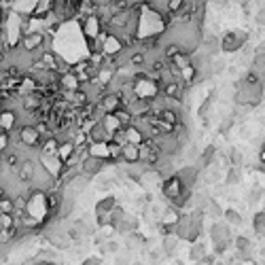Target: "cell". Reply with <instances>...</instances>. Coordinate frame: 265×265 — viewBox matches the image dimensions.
<instances>
[{
	"mask_svg": "<svg viewBox=\"0 0 265 265\" xmlns=\"http://www.w3.org/2000/svg\"><path fill=\"white\" fill-rule=\"evenodd\" d=\"M17 140L26 149H40L45 138H43V134H40V130L34 123H21L17 128Z\"/></svg>",
	"mask_w": 265,
	"mask_h": 265,
	"instance_id": "obj_1",
	"label": "cell"
},
{
	"mask_svg": "<svg viewBox=\"0 0 265 265\" xmlns=\"http://www.w3.org/2000/svg\"><path fill=\"white\" fill-rule=\"evenodd\" d=\"M104 32H106V26L98 13H89L81 21V34L85 36V40H98V38H102Z\"/></svg>",
	"mask_w": 265,
	"mask_h": 265,
	"instance_id": "obj_2",
	"label": "cell"
},
{
	"mask_svg": "<svg viewBox=\"0 0 265 265\" xmlns=\"http://www.w3.org/2000/svg\"><path fill=\"white\" fill-rule=\"evenodd\" d=\"M189 191H191V189L185 187V183L178 178V174H174V176H170V178L161 180V193H163V198L170 200L172 204L178 202V200L183 198V195H187Z\"/></svg>",
	"mask_w": 265,
	"mask_h": 265,
	"instance_id": "obj_3",
	"label": "cell"
},
{
	"mask_svg": "<svg viewBox=\"0 0 265 265\" xmlns=\"http://www.w3.org/2000/svg\"><path fill=\"white\" fill-rule=\"evenodd\" d=\"M246 40H248V36L242 30L225 32V34H223V38H221V51H225V53H238L246 45Z\"/></svg>",
	"mask_w": 265,
	"mask_h": 265,
	"instance_id": "obj_4",
	"label": "cell"
},
{
	"mask_svg": "<svg viewBox=\"0 0 265 265\" xmlns=\"http://www.w3.org/2000/svg\"><path fill=\"white\" fill-rule=\"evenodd\" d=\"M38 163L43 165L47 172H51L58 180H60V176H62L64 170H66V163H64L58 155H53V153H38Z\"/></svg>",
	"mask_w": 265,
	"mask_h": 265,
	"instance_id": "obj_5",
	"label": "cell"
},
{
	"mask_svg": "<svg viewBox=\"0 0 265 265\" xmlns=\"http://www.w3.org/2000/svg\"><path fill=\"white\" fill-rule=\"evenodd\" d=\"M19 47H21V51H28V53L43 51V47H45V34H43V32H38V30L28 32V34H21Z\"/></svg>",
	"mask_w": 265,
	"mask_h": 265,
	"instance_id": "obj_6",
	"label": "cell"
},
{
	"mask_svg": "<svg viewBox=\"0 0 265 265\" xmlns=\"http://www.w3.org/2000/svg\"><path fill=\"white\" fill-rule=\"evenodd\" d=\"M36 168H38V163L34 159H28V157L21 159V163L17 165V178H19V183L21 185H32Z\"/></svg>",
	"mask_w": 265,
	"mask_h": 265,
	"instance_id": "obj_7",
	"label": "cell"
},
{
	"mask_svg": "<svg viewBox=\"0 0 265 265\" xmlns=\"http://www.w3.org/2000/svg\"><path fill=\"white\" fill-rule=\"evenodd\" d=\"M113 136L110 132L104 128L102 121H93L89 123V130H87V142H110Z\"/></svg>",
	"mask_w": 265,
	"mask_h": 265,
	"instance_id": "obj_8",
	"label": "cell"
},
{
	"mask_svg": "<svg viewBox=\"0 0 265 265\" xmlns=\"http://www.w3.org/2000/svg\"><path fill=\"white\" fill-rule=\"evenodd\" d=\"M210 240H212V244L231 242V229H229V223H223V221L212 223V227H210Z\"/></svg>",
	"mask_w": 265,
	"mask_h": 265,
	"instance_id": "obj_9",
	"label": "cell"
},
{
	"mask_svg": "<svg viewBox=\"0 0 265 265\" xmlns=\"http://www.w3.org/2000/svg\"><path fill=\"white\" fill-rule=\"evenodd\" d=\"M100 104L104 108V113H117V110L123 106V98L121 93H115V91H106L102 98H100Z\"/></svg>",
	"mask_w": 265,
	"mask_h": 265,
	"instance_id": "obj_10",
	"label": "cell"
},
{
	"mask_svg": "<svg viewBox=\"0 0 265 265\" xmlns=\"http://www.w3.org/2000/svg\"><path fill=\"white\" fill-rule=\"evenodd\" d=\"M17 110L13 108H3V113H0V132H13L15 128H19V119H17Z\"/></svg>",
	"mask_w": 265,
	"mask_h": 265,
	"instance_id": "obj_11",
	"label": "cell"
},
{
	"mask_svg": "<svg viewBox=\"0 0 265 265\" xmlns=\"http://www.w3.org/2000/svg\"><path fill=\"white\" fill-rule=\"evenodd\" d=\"M108 161H104V159H98V157H91V155H87L85 159L81 161V172H85L87 176H95V174H100L102 170H104V165H106Z\"/></svg>",
	"mask_w": 265,
	"mask_h": 265,
	"instance_id": "obj_12",
	"label": "cell"
},
{
	"mask_svg": "<svg viewBox=\"0 0 265 265\" xmlns=\"http://www.w3.org/2000/svg\"><path fill=\"white\" fill-rule=\"evenodd\" d=\"M60 87H62L64 91H79V89L83 87V83H81V79H79L77 73L68 70V73H62V75H60Z\"/></svg>",
	"mask_w": 265,
	"mask_h": 265,
	"instance_id": "obj_13",
	"label": "cell"
},
{
	"mask_svg": "<svg viewBox=\"0 0 265 265\" xmlns=\"http://www.w3.org/2000/svg\"><path fill=\"white\" fill-rule=\"evenodd\" d=\"M176 174H178V178L185 183L187 189H193L195 180H198V174H200V168H195V165H185V168H180Z\"/></svg>",
	"mask_w": 265,
	"mask_h": 265,
	"instance_id": "obj_14",
	"label": "cell"
},
{
	"mask_svg": "<svg viewBox=\"0 0 265 265\" xmlns=\"http://www.w3.org/2000/svg\"><path fill=\"white\" fill-rule=\"evenodd\" d=\"M123 130H125V136H128V142H132V144H138V147H140V144H144V142L149 140L147 134H144L140 128H138L136 123L128 125V128H123Z\"/></svg>",
	"mask_w": 265,
	"mask_h": 265,
	"instance_id": "obj_15",
	"label": "cell"
},
{
	"mask_svg": "<svg viewBox=\"0 0 265 265\" xmlns=\"http://www.w3.org/2000/svg\"><path fill=\"white\" fill-rule=\"evenodd\" d=\"M87 144H89V155L91 157L110 161V147H108V142H87Z\"/></svg>",
	"mask_w": 265,
	"mask_h": 265,
	"instance_id": "obj_16",
	"label": "cell"
},
{
	"mask_svg": "<svg viewBox=\"0 0 265 265\" xmlns=\"http://www.w3.org/2000/svg\"><path fill=\"white\" fill-rule=\"evenodd\" d=\"M123 161L125 163H130V165H136V163H140V147L138 144H123Z\"/></svg>",
	"mask_w": 265,
	"mask_h": 265,
	"instance_id": "obj_17",
	"label": "cell"
},
{
	"mask_svg": "<svg viewBox=\"0 0 265 265\" xmlns=\"http://www.w3.org/2000/svg\"><path fill=\"white\" fill-rule=\"evenodd\" d=\"M138 229V221H136V216H132V214H125V219L119 223V225H117V233H132V231H136Z\"/></svg>",
	"mask_w": 265,
	"mask_h": 265,
	"instance_id": "obj_18",
	"label": "cell"
},
{
	"mask_svg": "<svg viewBox=\"0 0 265 265\" xmlns=\"http://www.w3.org/2000/svg\"><path fill=\"white\" fill-rule=\"evenodd\" d=\"M102 123H104V128L110 132V136H113L115 132H119V130H123V123L117 119L115 113H106L104 119H102Z\"/></svg>",
	"mask_w": 265,
	"mask_h": 265,
	"instance_id": "obj_19",
	"label": "cell"
},
{
	"mask_svg": "<svg viewBox=\"0 0 265 265\" xmlns=\"http://www.w3.org/2000/svg\"><path fill=\"white\" fill-rule=\"evenodd\" d=\"M180 216H183V214H180L178 212V208H174V206H168V208H165V210H163V216H161V223H163V225H176V223L180 221Z\"/></svg>",
	"mask_w": 265,
	"mask_h": 265,
	"instance_id": "obj_20",
	"label": "cell"
},
{
	"mask_svg": "<svg viewBox=\"0 0 265 265\" xmlns=\"http://www.w3.org/2000/svg\"><path fill=\"white\" fill-rule=\"evenodd\" d=\"M204 257H206V244L204 242H193L191 248H189V259L200 263Z\"/></svg>",
	"mask_w": 265,
	"mask_h": 265,
	"instance_id": "obj_21",
	"label": "cell"
},
{
	"mask_svg": "<svg viewBox=\"0 0 265 265\" xmlns=\"http://www.w3.org/2000/svg\"><path fill=\"white\" fill-rule=\"evenodd\" d=\"M219 47H221V40L214 38V36H210V38H206V40H204L202 51H204L206 55H210V58H214V55L219 53Z\"/></svg>",
	"mask_w": 265,
	"mask_h": 265,
	"instance_id": "obj_22",
	"label": "cell"
},
{
	"mask_svg": "<svg viewBox=\"0 0 265 265\" xmlns=\"http://www.w3.org/2000/svg\"><path fill=\"white\" fill-rule=\"evenodd\" d=\"M176 248H178V238L176 235H165L163 242H161V250H163V255H174L176 253Z\"/></svg>",
	"mask_w": 265,
	"mask_h": 265,
	"instance_id": "obj_23",
	"label": "cell"
},
{
	"mask_svg": "<svg viewBox=\"0 0 265 265\" xmlns=\"http://www.w3.org/2000/svg\"><path fill=\"white\" fill-rule=\"evenodd\" d=\"M117 208V198H104V200H100L98 202V206H95V212H113Z\"/></svg>",
	"mask_w": 265,
	"mask_h": 265,
	"instance_id": "obj_24",
	"label": "cell"
},
{
	"mask_svg": "<svg viewBox=\"0 0 265 265\" xmlns=\"http://www.w3.org/2000/svg\"><path fill=\"white\" fill-rule=\"evenodd\" d=\"M140 246H144V238L138 231H132V233H128V240H125V248H130V250H134V248H140Z\"/></svg>",
	"mask_w": 265,
	"mask_h": 265,
	"instance_id": "obj_25",
	"label": "cell"
},
{
	"mask_svg": "<svg viewBox=\"0 0 265 265\" xmlns=\"http://www.w3.org/2000/svg\"><path fill=\"white\" fill-rule=\"evenodd\" d=\"M123 219H125V210H123L121 206H117L115 210L110 212V219H108V227H110V229H117V225H119V223H121Z\"/></svg>",
	"mask_w": 265,
	"mask_h": 265,
	"instance_id": "obj_26",
	"label": "cell"
},
{
	"mask_svg": "<svg viewBox=\"0 0 265 265\" xmlns=\"http://www.w3.org/2000/svg\"><path fill=\"white\" fill-rule=\"evenodd\" d=\"M204 212H206V216H212L214 221H219L221 216H225V212L221 210V206H219L214 200L208 202V206H206V210H204Z\"/></svg>",
	"mask_w": 265,
	"mask_h": 265,
	"instance_id": "obj_27",
	"label": "cell"
},
{
	"mask_svg": "<svg viewBox=\"0 0 265 265\" xmlns=\"http://www.w3.org/2000/svg\"><path fill=\"white\" fill-rule=\"evenodd\" d=\"M0 214H15V200L11 195L0 200Z\"/></svg>",
	"mask_w": 265,
	"mask_h": 265,
	"instance_id": "obj_28",
	"label": "cell"
},
{
	"mask_svg": "<svg viewBox=\"0 0 265 265\" xmlns=\"http://www.w3.org/2000/svg\"><path fill=\"white\" fill-rule=\"evenodd\" d=\"M253 229L257 235H261V238H265V212H259L255 214V221H253Z\"/></svg>",
	"mask_w": 265,
	"mask_h": 265,
	"instance_id": "obj_29",
	"label": "cell"
},
{
	"mask_svg": "<svg viewBox=\"0 0 265 265\" xmlns=\"http://www.w3.org/2000/svg\"><path fill=\"white\" fill-rule=\"evenodd\" d=\"M233 246L238 253H250V238H246V235H238V238L233 240Z\"/></svg>",
	"mask_w": 265,
	"mask_h": 265,
	"instance_id": "obj_30",
	"label": "cell"
},
{
	"mask_svg": "<svg viewBox=\"0 0 265 265\" xmlns=\"http://www.w3.org/2000/svg\"><path fill=\"white\" fill-rule=\"evenodd\" d=\"M253 70L265 79V53L263 55H253Z\"/></svg>",
	"mask_w": 265,
	"mask_h": 265,
	"instance_id": "obj_31",
	"label": "cell"
},
{
	"mask_svg": "<svg viewBox=\"0 0 265 265\" xmlns=\"http://www.w3.org/2000/svg\"><path fill=\"white\" fill-rule=\"evenodd\" d=\"M242 180V172L238 165H233V168H229V174H227V185H238Z\"/></svg>",
	"mask_w": 265,
	"mask_h": 265,
	"instance_id": "obj_32",
	"label": "cell"
},
{
	"mask_svg": "<svg viewBox=\"0 0 265 265\" xmlns=\"http://www.w3.org/2000/svg\"><path fill=\"white\" fill-rule=\"evenodd\" d=\"M225 219H227L229 225H242V216H240V212H235L233 208L225 210Z\"/></svg>",
	"mask_w": 265,
	"mask_h": 265,
	"instance_id": "obj_33",
	"label": "cell"
},
{
	"mask_svg": "<svg viewBox=\"0 0 265 265\" xmlns=\"http://www.w3.org/2000/svg\"><path fill=\"white\" fill-rule=\"evenodd\" d=\"M115 265H134L132 263V255H130V248L125 250V253L115 255Z\"/></svg>",
	"mask_w": 265,
	"mask_h": 265,
	"instance_id": "obj_34",
	"label": "cell"
},
{
	"mask_svg": "<svg viewBox=\"0 0 265 265\" xmlns=\"http://www.w3.org/2000/svg\"><path fill=\"white\" fill-rule=\"evenodd\" d=\"M95 185H98V189H108L110 185H115V176H106V174H102L100 178L95 180Z\"/></svg>",
	"mask_w": 265,
	"mask_h": 265,
	"instance_id": "obj_35",
	"label": "cell"
},
{
	"mask_svg": "<svg viewBox=\"0 0 265 265\" xmlns=\"http://www.w3.org/2000/svg\"><path fill=\"white\" fill-rule=\"evenodd\" d=\"M233 123H235V115H229V117H225L223 119V123H221V134H225V132H229L231 128H233Z\"/></svg>",
	"mask_w": 265,
	"mask_h": 265,
	"instance_id": "obj_36",
	"label": "cell"
},
{
	"mask_svg": "<svg viewBox=\"0 0 265 265\" xmlns=\"http://www.w3.org/2000/svg\"><path fill=\"white\" fill-rule=\"evenodd\" d=\"M261 198H263V189H261L259 185H255V189L248 193V202H250V204H255V202H259Z\"/></svg>",
	"mask_w": 265,
	"mask_h": 265,
	"instance_id": "obj_37",
	"label": "cell"
},
{
	"mask_svg": "<svg viewBox=\"0 0 265 265\" xmlns=\"http://www.w3.org/2000/svg\"><path fill=\"white\" fill-rule=\"evenodd\" d=\"M119 250H121V244H119L117 240H108V242H106V253L119 255Z\"/></svg>",
	"mask_w": 265,
	"mask_h": 265,
	"instance_id": "obj_38",
	"label": "cell"
},
{
	"mask_svg": "<svg viewBox=\"0 0 265 265\" xmlns=\"http://www.w3.org/2000/svg\"><path fill=\"white\" fill-rule=\"evenodd\" d=\"M208 172H206V183L208 185H210V183H216V180H219V172H214L212 168H206Z\"/></svg>",
	"mask_w": 265,
	"mask_h": 265,
	"instance_id": "obj_39",
	"label": "cell"
},
{
	"mask_svg": "<svg viewBox=\"0 0 265 265\" xmlns=\"http://www.w3.org/2000/svg\"><path fill=\"white\" fill-rule=\"evenodd\" d=\"M210 68H212V70H210L212 75H221L223 70H225V62H221V60H219V62H212Z\"/></svg>",
	"mask_w": 265,
	"mask_h": 265,
	"instance_id": "obj_40",
	"label": "cell"
},
{
	"mask_svg": "<svg viewBox=\"0 0 265 265\" xmlns=\"http://www.w3.org/2000/svg\"><path fill=\"white\" fill-rule=\"evenodd\" d=\"M229 159H231V163H233V165H238V163L242 161V155H240V151H238V149H233V151L229 153Z\"/></svg>",
	"mask_w": 265,
	"mask_h": 265,
	"instance_id": "obj_41",
	"label": "cell"
},
{
	"mask_svg": "<svg viewBox=\"0 0 265 265\" xmlns=\"http://www.w3.org/2000/svg\"><path fill=\"white\" fill-rule=\"evenodd\" d=\"M202 263H204V265H216V259H214V255H212V257L206 255V257L202 259Z\"/></svg>",
	"mask_w": 265,
	"mask_h": 265,
	"instance_id": "obj_42",
	"label": "cell"
},
{
	"mask_svg": "<svg viewBox=\"0 0 265 265\" xmlns=\"http://www.w3.org/2000/svg\"><path fill=\"white\" fill-rule=\"evenodd\" d=\"M263 53H265V40L255 47V55H263Z\"/></svg>",
	"mask_w": 265,
	"mask_h": 265,
	"instance_id": "obj_43",
	"label": "cell"
},
{
	"mask_svg": "<svg viewBox=\"0 0 265 265\" xmlns=\"http://www.w3.org/2000/svg\"><path fill=\"white\" fill-rule=\"evenodd\" d=\"M259 161L265 165V147H261V149H259Z\"/></svg>",
	"mask_w": 265,
	"mask_h": 265,
	"instance_id": "obj_44",
	"label": "cell"
},
{
	"mask_svg": "<svg viewBox=\"0 0 265 265\" xmlns=\"http://www.w3.org/2000/svg\"><path fill=\"white\" fill-rule=\"evenodd\" d=\"M151 261H153V263L159 261V253H157V250H153V253H151Z\"/></svg>",
	"mask_w": 265,
	"mask_h": 265,
	"instance_id": "obj_45",
	"label": "cell"
},
{
	"mask_svg": "<svg viewBox=\"0 0 265 265\" xmlns=\"http://www.w3.org/2000/svg\"><path fill=\"white\" fill-rule=\"evenodd\" d=\"M83 265H100V261H98V259H87Z\"/></svg>",
	"mask_w": 265,
	"mask_h": 265,
	"instance_id": "obj_46",
	"label": "cell"
},
{
	"mask_svg": "<svg viewBox=\"0 0 265 265\" xmlns=\"http://www.w3.org/2000/svg\"><path fill=\"white\" fill-rule=\"evenodd\" d=\"M216 7H227V0H212Z\"/></svg>",
	"mask_w": 265,
	"mask_h": 265,
	"instance_id": "obj_47",
	"label": "cell"
},
{
	"mask_svg": "<svg viewBox=\"0 0 265 265\" xmlns=\"http://www.w3.org/2000/svg\"><path fill=\"white\" fill-rule=\"evenodd\" d=\"M244 265H257V263H255V259H248V261L244 263Z\"/></svg>",
	"mask_w": 265,
	"mask_h": 265,
	"instance_id": "obj_48",
	"label": "cell"
},
{
	"mask_svg": "<svg viewBox=\"0 0 265 265\" xmlns=\"http://www.w3.org/2000/svg\"><path fill=\"white\" fill-rule=\"evenodd\" d=\"M261 257H263V259H265V244H263V246H261Z\"/></svg>",
	"mask_w": 265,
	"mask_h": 265,
	"instance_id": "obj_49",
	"label": "cell"
}]
</instances>
